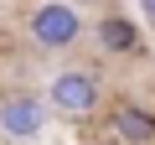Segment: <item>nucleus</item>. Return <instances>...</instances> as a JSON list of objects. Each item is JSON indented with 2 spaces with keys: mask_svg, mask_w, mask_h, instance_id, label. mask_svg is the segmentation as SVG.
I'll list each match as a JSON object with an SVG mask.
<instances>
[{
  "mask_svg": "<svg viewBox=\"0 0 155 145\" xmlns=\"http://www.w3.org/2000/svg\"><path fill=\"white\" fill-rule=\"evenodd\" d=\"M104 145H119V140H104Z\"/></svg>",
  "mask_w": 155,
  "mask_h": 145,
  "instance_id": "nucleus-7",
  "label": "nucleus"
},
{
  "mask_svg": "<svg viewBox=\"0 0 155 145\" xmlns=\"http://www.w3.org/2000/svg\"><path fill=\"white\" fill-rule=\"evenodd\" d=\"M104 124H109V140L119 145H155V109L140 99H119L104 114Z\"/></svg>",
  "mask_w": 155,
  "mask_h": 145,
  "instance_id": "nucleus-5",
  "label": "nucleus"
},
{
  "mask_svg": "<svg viewBox=\"0 0 155 145\" xmlns=\"http://www.w3.org/2000/svg\"><path fill=\"white\" fill-rule=\"evenodd\" d=\"M93 42H98L104 57H140V52H145V31H140V21H129L119 5H109V11L93 21Z\"/></svg>",
  "mask_w": 155,
  "mask_h": 145,
  "instance_id": "nucleus-4",
  "label": "nucleus"
},
{
  "mask_svg": "<svg viewBox=\"0 0 155 145\" xmlns=\"http://www.w3.org/2000/svg\"><path fill=\"white\" fill-rule=\"evenodd\" d=\"M52 109L36 88H11V93H0V140H11V145H31L41 140Z\"/></svg>",
  "mask_w": 155,
  "mask_h": 145,
  "instance_id": "nucleus-3",
  "label": "nucleus"
},
{
  "mask_svg": "<svg viewBox=\"0 0 155 145\" xmlns=\"http://www.w3.org/2000/svg\"><path fill=\"white\" fill-rule=\"evenodd\" d=\"M41 99L57 119H93L104 109V83H98L93 67H62V72H52Z\"/></svg>",
  "mask_w": 155,
  "mask_h": 145,
  "instance_id": "nucleus-2",
  "label": "nucleus"
},
{
  "mask_svg": "<svg viewBox=\"0 0 155 145\" xmlns=\"http://www.w3.org/2000/svg\"><path fill=\"white\" fill-rule=\"evenodd\" d=\"M140 16H145V21L155 26V0H140Z\"/></svg>",
  "mask_w": 155,
  "mask_h": 145,
  "instance_id": "nucleus-6",
  "label": "nucleus"
},
{
  "mask_svg": "<svg viewBox=\"0 0 155 145\" xmlns=\"http://www.w3.org/2000/svg\"><path fill=\"white\" fill-rule=\"evenodd\" d=\"M21 31L36 52H67V47H78L88 36V16L72 0H36L26 11V21H21Z\"/></svg>",
  "mask_w": 155,
  "mask_h": 145,
  "instance_id": "nucleus-1",
  "label": "nucleus"
}]
</instances>
